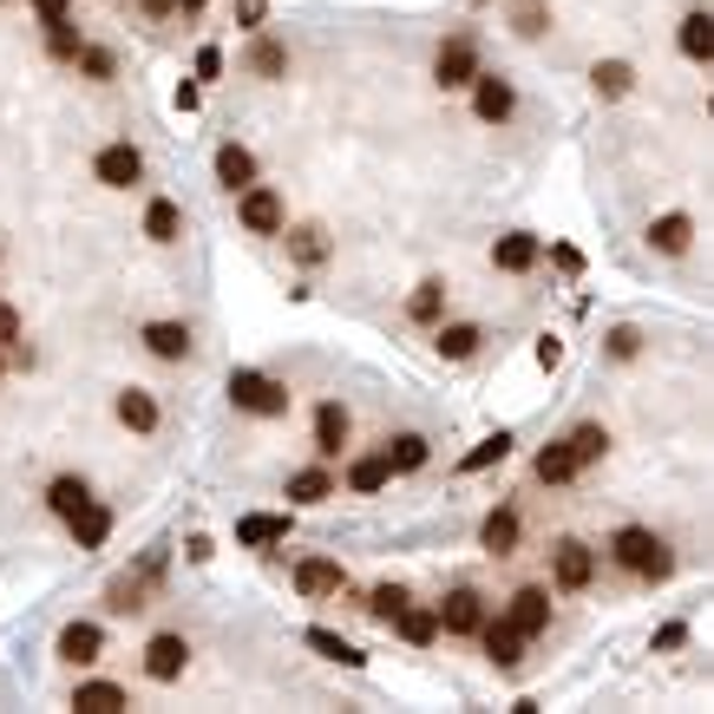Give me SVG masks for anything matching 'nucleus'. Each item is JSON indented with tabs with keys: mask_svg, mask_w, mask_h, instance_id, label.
I'll use <instances>...</instances> for the list:
<instances>
[{
	"mask_svg": "<svg viewBox=\"0 0 714 714\" xmlns=\"http://www.w3.org/2000/svg\"><path fill=\"white\" fill-rule=\"evenodd\" d=\"M407 315H413V321H440V315H446V282H440V276H433V282H420V289H413V302H407Z\"/></svg>",
	"mask_w": 714,
	"mask_h": 714,
	"instance_id": "nucleus-41",
	"label": "nucleus"
},
{
	"mask_svg": "<svg viewBox=\"0 0 714 714\" xmlns=\"http://www.w3.org/2000/svg\"><path fill=\"white\" fill-rule=\"evenodd\" d=\"M590 584H597V551H590L584 538H558V545H551V590L577 597V590H590Z\"/></svg>",
	"mask_w": 714,
	"mask_h": 714,
	"instance_id": "nucleus-4",
	"label": "nucleus"
},
{
	"mask_svg": "<svg viewBox=\"0 0 714 714\" xmlns=\"http://www.w3.org/2000/svg\"><path fill=\"white\" fill-rule=\"evenodd\" d=\"M20 335H26L20 308H13V302H0V348H20Z\"/></svg>",
	"mask_w": 714,
	"mask_h": 714,
	"instance_id": "nucleus-46",
	"label": "nucleus"
},
{
	"mask_svg": "<svg viewBox=\"0 0 714 714\" xmlns=\"http://www.w3.org/2000/svg\"><path fill=\"white\" fill-rule=\"evenodd\" d=\"M505 623H512L525 643H538V636L551 630V590H545V584H525V590H512V604H505Z\"/></svg>",
	"mask_w": 714,
	"mask_h": 714,
	"instance_id": "nucleus-7",
	"label": "nucleus"
},
{
	"mask_svg": "<svg viewBox=\"0 0 714 714\" xmlns=\"http://www.w3.org/2000/svg\"><path fill=\"white\" fill-rule=\"evenodd\" d=\"M590 92H597L604 105L630 98V92H636V66H630V59H597V66H590Z\"/></svg>",
	"mask_w": 714,
	"mask_h": 714,
	"instance_id": "nucleus-23",
	"label": "nucleus"
},
{
	"mask_svg": "<svg viewBox=\"0 0 714 714\" xmlns=\"http://www.w3.org/2000/svg\"><path fill=\"white\" fill-rule=\"evenodd\" d=\"M558 361H564V341H558V335H545V341H538V367H558Z\"/></svg>",
	"mask_w": 714,
	"mask_h": 714,
	"instance_id": "nucleus-49",
	"label": "nucleus"
},
{
	"mask_svg": "<svg viewBox=\"0 0 714 714\" xmlns=\"http://www.w3.org/2000/svg\"><path fill=\"white\" fill-rule=\"evenodd\" d=\"M72 709L79 714H118V709H131V695H125L118 682H79V689H72Z\"/></svg>",
	"mask_w": 714,
	"mask_h": 714,
	"instance_id": "nucleus-36",
	"label": "nucleus"
},
{
	"mask_svg": "<svg viewBox=\"0 0 714 714\" xmlns=\"http://www.w3.org/2000/svg\"><path fill=\"white\" fill-rule=\"evenodd\" d=\"M33 13H39V26H46V20H66V13H72V0H33Z\"/></svg>",
	"mask_w": 714,
	"mask_h": 714,
	"instance_id": "nucleus-50",
	"label": "nucleus"
},
{
	"mask_svg": "<svg viewBox=\"0 0 714 714\" xmlns=\"http://www.w3.org/2000/svg\"><path fill=\"white\" fill-rule=\"evenodd\" d=\"M138 341H144V354H151V361H190V354H197L190 321H171V315H164V321H144V328H138Z\"/></svg>",
	"mask_w": 714,
	"mask_h": 714,
	"instance_id": "nucleus-10",
	"label": "nucleus"
},
{
	"mask_svg": "<svg viewBox=\"0 0 714 714\" xmlns=\"http://www.w3.org/2000/svg\"><path fill=\"white\" fill-rule=\"evenodd\" d=\"M282 243H289V256L302 269H321L328 262V230L321 223H295V230H282Z\"/></svg>",
	"mask_w": 714,
	"mask_h": 714,
	"instance_id": "nucleus-33",
	"label": "nucleus"
},
{
	"mask_svg": "<svg viewBox=\"0 0 714 714\" xmlns=\"http://www.w3.org/2000/svg\"><path fill=\"white\" fill-rule=\"evenodd\" d=\"M282 538H289V512H243L236 518V545L243 551H269Z\"/></svg>",
	"mask_w": 714,
	"mask_h": 714,
	"instance_id": "nucleus-18",
	"label": "nucleus"
},
{
	"mask_svg": "<svg viewBox=\"0 0 714 714\" xmlns=\"http://www.w3.org/2000/svg\"><path fill=\"white\" fill-rule=\"evenodd\" d=\"M518 531H525V525H518V512H512V505H499V512H485L479 545H485L492 558H512V551H518Z\"/></svg>",
	"mask_w": 714,
	"mask_h": 714,
	"instance_id": "nucleus-29",
	"label": "nucleus"
},
{
	"mask_svg": "<svg viewBox=\"0 0 714 714\" xmlns=\"http://www.w3.org/2000/svg\"><path fill=\"white\" fill-rule=\"evenodd\" d=\"M604 354H610V361H636V354H643V328H636V321H617V328L604 335Z\"/></svg>",
	"mask_w": 714,
	"mask_h": 714,
	"instance_id": "nucleus-43",
	"label": "nucleus"
},
{
	"mask_svg": "<svg viewBox=\"0 0 714 714\" xmlns=\"http://www.w3.org/2000/svg\"><path fill=\"white\" fill-rule=\"evenodd\" d=\"M472 7H492V0H472Z\"/></svg>",
	"mask_w": 714,
	"mask_h": 714,
	"instance_id": "nucleus-56",
	"label": "nucleus"
},
{
	"mask_svg": "<svg viewBox=\"0 0 714 714\" xmlns=\"http://www.w3.org/2000/svg\"><path fill=\"white\" fill-rule=\"evenodd\" d=\"M649 249H656V256H689V249H695V216H689V210H663V216L649 223Z\"/></svg>",
	"mask_w": 714,
	"mask_h": 714,
	"instance_id": "nucleus-16",
	"label": "nucleus"
},
{
	"mask_svg": "<svg viewBox=\"0 0 714 714\" xmlns=\"http://www.w3.org/2000/svg\"><path fill=\"white\" fill-rule=\"evenodd\" d=\"M433 348H440V361H472L479 348H485V328L479 321H440V335H433Z\"/></svg>",
	"mask_w": 714,
	"mask_h": 714,
	"instance_id": "nucleus-19",
	"label": "nucleus"
},
{
	"mask_svg": "<svg viewBox=\"0 0 714 714\" xmlns=\"http://www.w3.org/2000/svg\"><path fill=\"white\" fill-rule=\"evenodd\" d=\"M531 472H538L545 485H571V479H577V459H571V446H564V440H551V446L531 459Z\"/></svg>",
	"mask_w": 714,
	"mask_h": 714,
	"instance_id": "nucleus-37",
	"label": "nucleus"
},
{
	"mask_svg": "<svg viewBox=\"0 0 714 714\" xmlns=\"http://www.w3.org/2000/svg\"><path fill=\"white\" fill-rule=\"evenodd\" d=\"M472 79H479V39H472V33L440 39V52H433V85H440V92H459V85H472Z\"/></svg>",
	"mask_w": 714,
	"mask_h": 714,
	"instance_id": "nucleus-5",
	"label": "nucleus"
},
{
	"mask_svg": "<svg viewBox=\"0 0 714 714\" xmlns=\"http://www.w3.org/2000/svg\"><path fill=\"white\" fill-rule=\"evenodd\" d=\"M190 669V636L184 630H157L151 643H144V676L151 682H177Z\"/></svg>",
	"mask_w": 714,
	"mask_h": 714,
	"instance_id": "nucleus-8",
	"label": "nucleus"
},
{
	"mask_svg": "<svg viewBox=\"0 0 714 714\" xmlns=\"http://www.w3.org/2000/svg\"><path fill=\"white\" fill-rule=\"evenodd\" d=\"M538 256H545V243H538L531 230H505V236L492 243V269H505V276H525V269H538Z\"/></svg>",
	"mask_w": 714,
	"mask_h": 714,
	"instance_id": "nucleus-17",
	"label": "nucleus"
},
{
	"mask_svg": "<svg viewBox=\"0 0 714 714\" xmlns=\"http://www.w3.org/2000/svg\"><path fill=\"white\" fill-rule=\"evenodd\" d=\"M79 46H85V33L72 26V13H66V20H46V52H52V59H66V66H72V59H79Z\"/></svg>",
	"mask_w": 714,
	"mask_h": 714,
	"instance_id": "nucleus-40",
	"label": "nucleus"
},
{
	"mask_svg": "<svg viewBox=\"0 0 714 714\" xmlns=\"http://www.w3.org/2000/svg\"><path fill=\"white\" fill-rule=\"evenodd\" d=\"M262 13H269V0H236V20H243V26H249V33H256V26H262Z\"/></svg>",
	"mask_w": 714,
	"mask_h": 714,
	"instance_id": "nucleus-48",
	"label": "nucleus"
},
{
	"mask_svg": "<svg viewBox=\"0 0 714 714\" xmlns=\"http://www.w3.org/2000/svg\"><path fill=\"white\" fill-rule=\"evenodd\" d=\"M479 649H485V663H492L499 676H512V669L525 663V636H518V630H512L505 617H499V623H492V617L479 623Z\"/></svg>",
	"mask_w": 714,
	"mask_h": 714,
	"instance_id": "nucleus-14",
	"label": "nucleus"
},
{
	"mask_svg": "<svg viewBox=\"0 0 714 714\" xmlns=\"http://www.w3.org/2000/svg\"><path fill=\"white\" fill-rule=\"evenodd\" d=\"M564 446H571L577 472H590V466H604V459H610V426H604V420H584V426H571V433H564Z\"/></svg>",
	"mask_w": 714,
	"mask_h": 714,
	"instance_id": "nucleus-20",
	"label": "nucleus"
},
{
	"mask_svg": "<svg viewBox=\"0 0 714 714\" xmlns=\"http://www.w3.org/2000/svg\"><path fill=\"white\" fill-rule=\"evenodd\" d=\"M144 590H151V571L118 577V584L105 590V610H112V617H138V610H144Z\"/></svg>",
	"mask_w": 714,
	"mask_h": 714,
	"instance_id": "nucleus-38",
	"label": "nucleus"
},
{
	"mask_svg": "<svg viewBox=\"0 0 714 714\" xmlns=\"http://www.w3.org/2000/svg\"><path fill=\"white\" fill-rule=\"evenodd\" d=\"M302 643H308V649H315L321 663H341V669H361V663H367V656H361V649H354L348 636H335V630H308Z\"/></svg>",
	"mask_w": 714,
	"mask_h": 714,
	"instance_id": "nucleus-39",
	"label": "nucleus"
},
{
	"mask_svg": "<svg viewBox=\"0 0 714 714\" xmlns=\"http://www.w3.org/2000/svg\"><path fill=\"white\" fill-rule=\"evenodd\" d=\"M92 177L105 184V190H131V184H144V151L138 144H105L98 157H92Z\"/></svg>",
	"mask_w": 714,
	"mask_h": 714,
	"instance_id": "nucleus-6",
	"label": "nucleus"
},
{
	"mask_svg": "<svg viewBox=\"0 0 714 714\" xmlns=\"http://www.w3.org/2000/svg\"><path fill=\"white\" fill-rule=\"evenodd\" d=\"M387 485H394V466H387V453H361V459H348V492L374 499V492H387Z\"/></svg>",
	"mask_w": 714,
	"mask_h": 714,
	"instance_id": "nucleus-27",
	"label": "nucleus"
},
{
	"mask_svg": "<svg viewBox=\"0 0 714 714\" xmlns=\"http://www.w3.org/2000/svg\"><path fill=\"white\" fill-rule=\"evenodd\" d=\"M216 184L236 197L243 184H256V151L249 144H216Z\"/></svg>",
	"mask_w": 714,
	"mask_h": 714,
	"instance_id": "nucleus-25",
	"label": "nucleus"
},
{
	"mask_svg": "<svg viewBox=\"0 0 714 714\" xmlns=\"http://www.w3.org/2000/svg\"><path fill=\"white\" fill-rule=\"evenodd\" d=\"M243 66H249L256 79H269V85H276V79H289V52H282V39H269L262 26H256V39H249V59H243Z\"/></svg>",
	"mask_w": 714,
	"mask_h": 714,
	"instance_id": "nucleus-31",
	"label": "nucleus"
},
{
	"mask_svg": "<svg viewBox=\"0 0 714 714\" xmlns=\"http://www.w3.org/2000/svg\"><path fill=\"white\" fill-rule=\"evenodd\" d=\"M407 610V584H374V597H367V617L374 623H394Z\"/></svg>",
	"mask_w": 714,
	"mask_h": 714,
	"instance_id": "nucleus-44",
	"label": "nucleus"
},
{
	"mask_svg": "<svg viewBox=\"0 0 714 714\" xmlns=\"http://www.w3.org/2000/svg\"><path fill=\"white\" fill-rule=\"evenodd\" d=\"M512 446H518V440L499 426V433H485V440H479V446L459 459V472H466V479H472V472H492V466H505V459H512Z\"/></svg>",
	"mask_w": 714,
	"mask_h": 714,
	"instance_id": "nucleus-34",
	"label": "nucleus"
},
{
	"mask_svg": "<svg viewBox=\"0 0 714 714\" xmlns=\"http://www.w3.org/2000/svg\"><path fill=\"white\" fill-rule=\"evenodd\" d=\"M545 26H551V7H545V0H518V7H512V33H518V39H538Z\"/></svg>",
	"mask_w": 714,
	"mask_h": 714,
	"instance_id": "nucleus-42",
	"label": "nucleus"
},
{
	"mask_svg": "<svg viewBox=\"0 0 714 714\" xmlns=\"http://www.w3.org/2000/svg\"><path fill=\"white\" fill-rule=\"evenodd\" d=\"M144 236H151L157 249H171V243L184 236V210H177L171 197H151V203H144Z\"/></svg>",
	"mask_w": 714,
	"mask_h": 714,
	"instance_id": "nucleus-32",
	"label": "nucleus"
},
{
	"mask_svg": "<svg viewBox=\"0 0 714 714\" xmlns=\"http://www.w3.org/2000/svg\"><path fill=\"white\" fill-rule=\"evenodd\" d=\"M72 66H79V72H85V79H92V85H105V79H112V72H118V59H112V52H105V46H79V59H72Z\"/></svg>",
	"mask_w": 714,
	"mask_h": 714,
	"instance_id": "nucleus-45",
	"label": "nucleus"
},
{
	"mask_svg": "<svg viewBox=\"0 0 714 714\" xmlns=\"http://www.w3.org/2000/svg\"><path fill=\"white\" fill-rule=\"evenodd\" d=\"M433 610H440V630H446V636H479V623L492 617V610H485V597H479L472 584L446 590V604H433Z\"/></svg>",
	"mask_w": 714,
	"mask_h": 714,
	"instance_id": "nucleus-11",
	"label": "nucleus"
},
{
	"mask_svg": "<svg viewBox=\"0 0 714 714\" xmlns=\"http://www.w3.org/2000/svg\"><path fill=\"white\" fill-rule=\"evenodd\" d=\"M138 7H144L151 20H164V13H171V0H138Z\"/></svg>",
	"mask_w": 714,
	"mask_h": 714,
	"instance_id": "nucleus-53",
	"label": "nucleus"
},
{
	"mask_svg": "<svg viewBox=\"0 0 714 714\" xmlns=\"http://www.w3.org/2000/svg\"><path fill=\"white\" fill-rule=\"evenodd\" d=\"M171 7H184V13H203V0H171Z\"/></svg>",
	"mask_w": 714,
	"mask_h": 714,
	"instance_id": "nucleus-54",
	"label": "nucleus"
},
{
	"mask_svg": "<svg viewBox=\"0 0 714 714\" xmlns=\"http://www.w3.org/2000/svg\"><path fill=\"white\" fill-rule=\"evenodd\" d=\"M689 643V630L682 623H669V630H656V649H682Z\"/></svg>",
	"mask_w": 714,
	"mask_h": 714,
	"instance_id": "nucleus-51",
	"label": "nucleus"
},
{
	"mask_svg": "<svg viewBox=\"0 0 714 714\" xmlns=\"http://www.w3.org/2000/svg\"><path fill=\"white\" fill-rule=\"evenodd\" d=\"M85 499H92V485H85L79 472H59V479H46V512H52V518H72Z\"/></svg>",
	"mask_w": 714,
	"mask_h": 714,
	"instance_id": "nucleus-35",
	"label": "nucleus"
},
{
	"mask_svg": "<svg viewBox=\"0 0 714 714\" xmlns=\"http://www.w3.org/2000/svg\"><path fill=\"white\" fill-rule=\"evenodd\" d=\"M512 112H518L512 79H499V72H485V66H479V79H472V118H479V125H505Z\"/></svg>",
	"mask_w": 714,
	"mask_h": 714,
	"instance_id": "nucleus-9",
	"label": "nucleus"
},
{
	"mask_svg": "<svg viewBox=\"0 0 714 714\" xmlns=\"http://www.w3.org/2000/svg\"><path fill=\"white\" fill-rule=\"evenodd\" d=\"M335 492H341V479L328 472V459H315V466L289 472V499H295V505H328Z\"/></svg>",
	"mask_w": 714,
	"mask_h": 714,
	"instance_id": "nucleus-21",
	"label": "nucleus"
},
{
	"mask_svg": "<svg viewBox=\"0 0 714 714\" xmlns=\"http://www.w3.org/2000/svg\"><path fill=\"white\" fill-rule=\"evenodd\" d=\"M197 98H203V92H197V79H184V85H177V112H197Z\"/></svg>",
	"mask_w": 714,
	"mask_h": 714,
	"instance_id": "nucleus-52",
	"label": "nucleus"
},
{
	"mask_svg": "<svg viewBox=\"0 0 714 714\" xmlns=\"http://www.w3.org/2000/svg\"><path fill=\"white\" fill-rule=\"evenodd\" d=\"M0 374H7V348H0Z\"/></svg>",
	"mask_w": 714,
	"mask_h": 714,
	"instance_id": "nucleus-55",
	"label": "nucleus"
},
{
	"mask_svg": "<svg viewBox=\"0 0 714 714\" xmlns=\"http://www.w3.org/2000/svg\"><path fill=\"white\" fill-rule=\"evenodd\" d=\"M197 79H223V46H197Z\"/></svg>",
	"mask_w": 714,
	"mask_h": 714,
	"instance_id": "nucleus-47",
	"label": "nucleus"
},
{
	"mask_svg": "<svg viewBox=\"0 0 714 714\" xmlns=\"http://www.w3.org/2000/svg\"><path fill=\"white\" fill-rule=\"evenodd\" d=\"M112 413H118V426H125V433H157V420H164V413H157V400H151L144 387H125V394L112 400Z\"/></svg>",
	"mask_w": 714,
	"mask_h": 714,
	"instance_id": "nucleus-24",
	"label": "nucleus"
},
{
	"mask_svg": "<svg viewBox=\"0 0 714 714\" xmlns=\"http://www.w3.org/2000/svg\"><path fill=\"white\" fill-rule=\"evenodd\" d=\"M381 453H387L394 479H407V472H420V466L433 459V440H426V433H394V440H387Z\"/></svg>",
	"mask_w": 714,
	"mask_h": 714,
	"instance_id": "nucleus-26",
	"label": "nucleus"
},
{
	"mask_svg": "<svg viewBox=\"0 0 714 714\" xmlns=\"http://www.w3.org/2000/svg\"><path fill=\"white\" fill-rule=\"evenodd\" d=\"M676 46H682V59L709 66V59H714V13H709V7L682 13V26H676Z\"/></svg>",
	"mask_w": 714,
	"mask_h": 714,
	"instance_id": "nucleus-22",
	"label": "nucleus"
},
{
	"mask_svg": "<svg viewBox=\"0 0 714 714\" xmlns=\"http://www.w3.org/2000/svg\"><path fill=\"white\" fill-rule=\"evenodd\" d=\"M348 440H354V413L341 400H321L315 407V459H341Z\"/></svg>",
	"mask_w": 714,
	"mask_h": 714,
	"instance_id": "nucleus-12",
	"label": "nucleus"
},
{
	"mask_svg": "<svg viewBox=\"0 0 714 714\" xmlns=\"http://www.w3.org/2000/svg\"><path fill=\"white\" fill-rule=\"evenodd\" d=\"M236 223H243L249 236H282V230H289V203H282V190H269V184H243V190H236Z\"/></svg>",
	"mask_w": 714,
	"mask_h": 714,
	"instance_id": "nucleus-3",
	"label": "nucleus"
},
{
	"mask_svg": "<svg viewBox=\"0 0 714 714\" xmlns=\"http://www.w3.org/2000/svg\"><path fill=\"white\" fill-rule=\"evenodd\" d=\"M387 630H400V643L426 649V643L440 636V610H433V604H413V597H407V610H400V617H394Z\"/></svg>",
	"mask_w": 714,
	"mask_h": 714,
	"instance_id": "nucleus-30",
	"label": "nucleus"
},
{
	"mask_svg": "<svg viewBox=\"0 0 714 714\" xmlns=\"http://www.w3.org/2000/svg\"><path fill=\"white\" fill-rule=\"evenodd\" d=\"M610 564L630 571V577H643V584H669V577H676V551H669V538L649 531V525H623V531L610 538Z\"/></svg>",
	"mask_w": 714,
	"mask_h": 714,
	"instance_id": "nucleus-1",
	"label": "nucleus"
},
{
	"mask_svg": "<svg viewBox=\"0 0 714 714\" xmlns=\"http://www.w3.org/2000/svg\"><path fill=\"white\" fill-rule=\"evenodd\" d=\"M66 525H72V545H79V551H98V545L112 538V512H105L98 499H85V505L66 518Z\"/></svg>",
	"mask_w": 714,
	"mask_h": 714,
	"instance_id": "nucleus-28",
	"label": "nucleus"
},
{
	"mask_svg": "<svg viewBox=\"0 0 714 714\" xmlns=\"http://www.w3.org/2000/svg\"><path fill=\"white\" fill-rule=\"evenodd\" d=\"M52 656H59L66 669H92V663L105 656V630L79 617V623H66V630H59V643H52Z\"/></svg>",
	"mask_w": 714,
	"mask_h": 714,
	"instance_id": "nucleus-13",
	"label": "nucleus"
},
{
	"mask_svg": "<svg viewBox=\"0 0 714 714\" xmlns=\"http://www.w3.org/2000/svg\"><path fill=\"white\" fill-rule=\"evenodd\" d=\"M341 584H348V571H341L335 558H302V564H295V590H302L308 604H328V597H341Z\"/></svg>",
	"mask_w": 714,
	"mask_h": 714,
	"instance_id": "nucleus-15",
	"label": "nucleus"
},
{
	"mask_svg": "<svg viewBox=\"0 0 714 714\" xmlns=\"http://www.w3.org/2000/svg\"><path fill=\"white\" fill-rule=\"evenodd\" d=\"M230 407L236 413H249V420H282L289 413V381H276V374H262V367H230Z\"/></svg>",
	"mask_w": 714,
	"mask_h": 714,
	"instance_id": "nucleus-2",
	"label": "nucleus"
}]
</instances>
